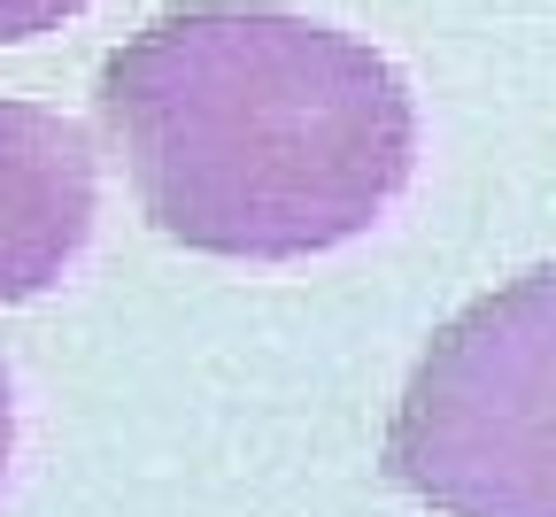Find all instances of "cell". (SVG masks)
Returning <instances> with one entry per match:
<instances>
[{
	"label": "cell",
	"mask_w": 556,
	"mask_h": 517,
	"mask_svg": "<svg viewBox=\"0 0 556 517\" xmlns=\"http://www.w3.org/2000/svg\"><path fill=\"white\" fill-rule=\"evenodd\" d=\"M101 124L178 248L302 263L364 240L417 171L387 54L270 0H186L101 62Z\"/></svg>",
	"instance_id": "obj_1"
},
{
	"label": "cell",
	"mask_w": 556,
	"mask_h": 517,
	"mask_svg": "<svg viewBox=\"0 0 556 517\" xmlns=\"http://www.w3.org/2000/svg\"><path fill=\"white\" fill-rule=\"evenodd\" d=\"M387 471L441 517H556V263L433 332L394 402Z\"/></svg>",
	"instance_id": "obj_2"
},
{
	"label": "cell",
	"mask_w": 556,
	"mask_h": 517,
	"mask_svg": "<svg viewBox=\"0 0 556 517\" xmlns=\"http://www.w3.org/2000/svg\"><path fill=\"white\" fill-rule=\"evenodd\" d=\"M93 232V139L39 109L0 101V302L62 286Z\"/></svg>",
	"instance_id": "obj_3"
},
{
	"label": "cell",
	"mask_w": 556,
	"mask_h": 517,
	"mask_svg": "<svg viewBox=\"0 0 556 517\" xmlns=\"http://www.w3.org/2000/svg\"><path fill=\"white\" fill-rule=\"evenodd\" d=\"M78 9H93V0H0V47L39 39V31H62Z\"/></svg>",
	"instance_id": "obj_4"
},
{
	"label": "cell",
	"mask_w": 556,
	"mask_h": 517,
	"mask_svg": "<svg viewBox=\"0 0 556 517\" xmlns=\"http://www.w3.org/2000/svg\"><path fill=\"white\" fill-rule=\"evenodd\" d=\"M9 456H16V394H9V371H0V479H9Z\"/></svg>",
	"instance_id": "obj_5"
}]
</instances>
